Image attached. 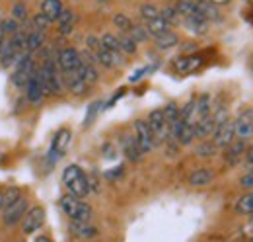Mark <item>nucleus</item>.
<instances>
[{
    "mask_svg": "<svg viewBox=\"0 0 253 242\" xmlns=\"http://www.w3.org/2000/svg\"><path fill=\"white\" fill-rule=\"evenodd\" d=\"M63 183L64 187L68 189V193H72L74 197L84 199L90 193V180H88V176L84 174V170L78 164H70V166L64 168Z\"/></svg>",
    "mask_w": 253,
    "mask_h": 242,
    "instance_id": "obj_1",
    "label": "nucleus"
},
{
    "mask_svg": "<svg viewBox=\"0 0 253 242\" xmlns=\"http://www.w3.org/2000/svg\"><path fill=\"white\" fill-rule=\"evenodd\" d=\"M61 209L70 221H90L92 219V207L72 193H66L61 197Z\"/></svg>",
    "mask_w": 253,
    "mask_h": 242,
    "instance_id": "obj_2",
    "label": "nucleus"
},
{
    "mask_svg": "<svg viewBox=\"0 0 253 242\" xmlns=\"http://www.w3.org/2000/svg\"><path fill=\"white\" fill-rule=\"evenodd\" d=\"M59 62L51 57H47L43 66L39 68V74H41V82H43V88L45 94H61L63 92V82H61V72H59Z\"/></svg>",
    "mask_w": 253,
    "mask_h": 242,
    "instance_id": "obj_3",
    "label": "nucleus"
},
{
    "mask_svg": "<svg viewBox=\"0 0 253 242\" xmlns=\"http://www.w3.org/2000/svg\"><path fill=\"white\" fill-rule=\"evenodd\" d=\"M146 123H148V127H150L152 135H154L156 145H160V143H168V141L171 139V137H169V125H168L166 116H164L162 110H152V112L148 114Z\"/></svg>",
    "mask_w": 253,
    "mask_h": 242,
    "instance_id": "obj_4",
    "label": "nucleus"
},
{
    "mask_svg": "<svg viewBox=\"0 0 253 242\" xmlns=\"http://www.w3.org/2000/svg\"><path fill=\"white\" fill-rule=\"evenodd\" d=\"M35 72V60H33L32 53H24L20 60H18V66H16V72L12 74V82L18 86V88H26L28 80L32 78V74Z\"/></svg>",
    "mask_w": 253,
    "mask_h": 242,
    "instance_id": "obj_5",
    "label": "nucleus"
},
{
    "mask_svg": "<svg viewBox=\"0 0 253 242\" xmlns=\"http://www.w3.org/2000/svg\"><path fill=\"white\" fill-rule=\"evenodd\" d=\"M26 211H28V199H26L24 195H20L16 201H12V203H8V205L4 207L2 223H4L6 227H16V225L24 219Z\"/></svg>",
    "mask_w": 253,
    "mask_h": 242,
    "instance_id": "obj_6",
    "label": "nucleus"
},
{
    "mask_svg": "<svg viewBox=\"0 0 253 242\" xmlns=\"http://www.w3.org/2000/svg\"><path fill=\"white\" fill-rule=\"evenodd\" d=\"M134 139H136V145L142 154H148V152L154 151L156 147V141H154V135L148 127V123L144 120H136L134 121Z\"/></svg>",
    "mask_w": 253,
    "mask_h": 242,
    "instance_id": "obj_7",
    "label": "nucleus"
},
{
    "mask_svg": "<svg viewBox=\"0 0 253 242\" xmlns=\"http://www.w3.org/2000/svg\"><path fill=\"white\" fill-rule=\"evenodd\" d=\"M68 143H70V131H68V129H61V131L55 135V139H53V143H51V149H49V154H47V160H49L51 166L57 164L64 156Z\"/></svg>",
    "mask_w": 253,
    "mask_h": 242,
    "instance_id": "obj_8",
    "label": "nucleus"
},
{
    "mask_svg": "<svg viewBox=\"0 0 253 242\" xmlns=\"http://www.w3.org/2000/svg\"><path fill=\"white\" fill-rule=\"evenodd\" d=\"M234 129L238 139H252L253 137V108H246L236 120H234Z\"/></svg>",
    "mask_w": 253,
    "mask_h": 242,
    "instance_id": "obj_9",
    "label": "nucleus"
},
{
    "mask_svg": "<svg viewBox=\"0 0 253 242\" xmlns=\"http://www.w3.org/2000/svg\"><path fill=\"white\" fill-rule=\"evenodd\" d=\"M43 225H45V209L37 205V207H32V209L26 211L22 231H24L26 235H33V233L39 231Z\"/></svg>",
    "mask_w": 253,
    "mask_h": 242,
    "instance_id": "obj_10",
    "label": "nucleus"
},
{
    "mask_svg": "<svg viewBox=\"0 0 253 242\" xmlns=\"http://www.w3.org/2000/svg\"><path fill=\"white\" fill-rule=\"evenodd\" d=\"M57 62H59V68L61 70H76L82 64L80 51L74 49V47H64V49L59 51V55H57Z\"/></svg>",
    "mask_w": 253,
    "mask_h": 242,
    "instance_id": "obj_11",
    "label": "nucleus"
},
{
    "mask_svg": "<svg viewBox=\"0 0 253 242\" xmlns=\"http://www.w3.org/2000/svg\"><path fill=\"white\" fill-rule=\"evenodd\" d=\"M234 139H236V129H234V121L232 120H226L224 123H220V125L214 129V133H212V141L216 143L218 149L228 147Z\"/></svg>",
    "mask_w": 253,
    "mask_h": 242,
    "instance_id": "obj_12",
    "label": "nucleus"
},
{
    "mask_svg": "<svg viewBox=\"0 0 253 242\" xmlns=\"http://www.w3.org/2000/svg\"><path fill=\"white\" fill-rule=\"evenodd\" d=\"M26 96H28V100L32 102L33 106H39L41 100H43V96H45V88H43V82H41L39 68H35L32 78H30L28 84H26Z\"/></svg>",
    "mask_w": 253,
    "mask_h": 242,
    "instance_id": "obj_13",
    "label": "nucleus"
},
{
    "mask_svg": "<svg viewBox=\"0 0 253 242\" xmlns=\"http://www.w3.org/2000/svg\"><path fill=\"white\" fill-rule=\"evenodd\" d=\"M63 76H64V82H66V88L72 92L74 96H84L90 84L76 72V70H63Z\"/></svg>",
    "mask_w": 253,
    "mask_h": 242,
    "instance_id": "obj_14",
    "label": "nucleus"
},
{
    "mask_svg": "<svg viewBox=\"0 0 253 242\" xmlns=\"http://www.w3.org/2000/svg\"><path fill=\"white\" fill-rule=\"evenodd\" d=\"M183 24H185V28H187L191 33L203 35V33L209 31V24H211V22H209L205 16H201L199 12H193L191 16H185V18H183Z\"/></svg>",
    "mask_w": 253,
    "mask_h": 242,
    "instance_id": "obj_15",
    "label": "nucleus"
},
{
    "mask_svg": "<svg viewBox=\"0 0 253 242\" xmlns=\"http://www.w3.org/2000/svg\"><path fill=\"white\" fill-rule=\"evenodd\" d=\"M226 152H224V158H226V162L228 164H236L238 162V158L240 156H244L246 154V149H248V143H246V139H234L228 147H224Z\"/></svg>",
    "mask_w": 253,
    "mask_h": 242,
    "instance_id": "obj_16",
    "label": "nucleus"
},
{
    "mask_svg": "<svg viewBox=\"0 0 253 242\" xmlns=\"http://www.w3.org/2000/svg\"><path fill=\"white\" fill-rule=\"evenodd\" d=\"M193 127H195V139H209V137H212V133H214V120H212V116L209 114V116H205V118H201V120H197L193 123Z\"/></svg>",
    "mask_w": 253,
    "mask_h": 242,
    "instance_id": "obj_17",
    "label": "nucleus"
},
{
    "mask_svg": "<svg viewBox=\"0 0 253 242\" xmlns=\"http://www.w3.org/2000/svg\"><path fill=\"white\" fill-rule=\"evenodd\" d=\"M189 185L193 187H203V185H209L211 182H214V172L209 170V168H199L195 172L189 174Z\"/></svg>",
    "mask_w": 253,
    "mask_h": 242,
    "instance_id": "obj_18",
    "label": "nucleus"
},
{
    "mask_svg": "<svg viewBox=\"0 0 253 242\" xmlns=\"http://www.w3.org/2000/svg\"><path fill=\"white\" fill-rule=\"evenodd\" d=\"M70 233L80 239H90L97 235V229L90 225V221H70Z\"/></svg>",
    "mask_w": 253,
    "mask_h": 242,
    "instance_id": "obj_19",
    "label": "nucleus"
},
{
    "mask_svg": "<svg viewBox=\"0 0 253 242\" xmlns=\"http://www.w3.org/2000/svg\"><path fill=\"white\" fill-rule=\"evenodd\" d=\"M197 12H199L201 16H205L209 22H216V20L222 18L218 6L212 4L211 0H199V2H197Z\"/></svg>",
    "mask_w": 253,
    "mask_h": 242,
    "instance_id": "obj_20",
    "label": "nucleus"
},
{
    "mask_svg": "<svg viewBox=\"0 0 253 242\" xmlns=\"http://www.w3.org/2000/svg\"><path fill=\"white\" fill-rule=\"evenodd\" d=\"M123 154L128 160H132V162H138L142 158V152H140L138 145H136L134 135H125L123 137Z\"/></svg>",
    "mask_w": 253,
    "mask_h": 242,
    "instance_id": "obj_21",
    "label": "nucleus"
},
{
    "mask_svg": "<svg viewBox=\"0 0 253 242\" xmlns=\"http://www.w3.org/2000/svg\"><path fill=\"white\" fill-rule=\"evenodd\" d=\"M63 2L61 0H43L41 2V10L39 12H43L51 22H57V18L61 16V12H63Z\"/></svg>",
    "mask_w": 253,
    "mask_h": 242,
    "instance_id": "obj_22",
    "label": "nucleus"
},
{
    "mask_svg": "<svg viewBox=\"0 0 253 242\" xmlns=\"http://www.w3.org/2000/svg\"><path fill=\"white\" fill-rule=\"evenodd\" d=\"M179 45V35L175 33V31L168 30L164 31L162 35L156 37V47L162 49V51H168V49H173V47H177Z\"/></svg>",
    "mask_w": 253,
    "mask_h": 242,
    "instance_id": "obj_23",
    "label": "nucleus"
},
{
    "mask_svg": "<svg viewBox=\"0 0 253 242\" xmlns=\"http://www.w3.org/2000/svg\"><path fill=\"white\" fill-rule=\"evenodd\" d=\"M95 57H97V62H99L101 66H107V68H113V66H117V64L123 62V55L111 53V51H107V49H103V47L95 53Z\"/></svg>",
    "mask_w": 253,
    "mask_h": 242,
    "instance_id": "obj_24",
    "label": "nucleus"
},
{
    "mask_svg": "<svg viewBox=\"0 0 253 242\" xmlns=\"http://www.w3.org/2000/svg\"><path fill=\"white\" fill-rule=\"evenodd\" d=\"M201 64H203V59L199 55H187V57H179V59L175 60V68L179 72H193Z\"/></svg>",
    "mask_w": 253,
    "mask_h": 242,
    "instance_id": "obj_25",
    "label": "nucleus"
},
{
    "mask_svg": "<svg viewBox=\"0 0 253 242\" xmlns=\"http://www.w3.org/2000/svg\"><path fill=\"white\" fill-rule=\"evenodd\" d=\"M43 43H45V31L32 30L26 35V51H28V53L39 51V49L43 47Z\"/></svg>",
    "mask_w": 253,
    "mask_h": 242,
    "instance_id": "obj_26",
    "label": "nucleus"
},
{
    "mask_svg": "<svg viewBox=\"0 0 253 242\" xmlns=\"http://www.w3.org/2000/svg\"><path fill=\"white\" fill-rule=\"evenodd\" d=\"M144 28H146V31H148V35H152V37H158V35H162L164 31L169 30V22H168V20H164L162 16H156V18L148 20Z\"/></svg>",
    "mask_w": 253,
    "mask_h": 242,
    "instance_id": "obj_27",
    "label": "nucleus"
},
{
    "mask_svg": "<svg viewBox=\"0 0 253 242\" xmlns=\"http://www.w3.org/2000/svg\"><path fill=\"white\" fill-rule=\"evenodd\" d=\"M76 72L88 82V84H94L99 80V72H97V68H95L94 62H86V60H82V64L76 68Z\"/></svg>",
    "mask_w": 253,
    "mask_h": 242,
    "instance_id": "obj_28",
    "label": "nucleus"
},
{
    "mask_svg": "<svg viewBox=\"0 0 253 242\" xmlns=\"http://www.w3.org/2000/svg\"><path fill=\"white\" fill-rule=\"evenodd\" d=\"M236 213L238 215H248V217L253 213V189H248V193H244L236 201Z\"/></svg>",
    "mask_w": 253,
    "mask_h": 242,
    "instance_id": "obj_29",
    "label": "nucleus"
},
{
    "mask_svg": "<svg viewBox=\"0 0 253 242\" xmlns=\"http://www.w3.org/2000/svg\"><path fill=\"white\" fill-rule=\"evenodd\" d=\"M57 22H59L61 33H70V31H72V26H74V12H72L70 8H63V12H61V16L57 18Z\"/></svg>",
    "mask_w": 253,
    "mask_h": 242,
    "instance_id": "obj_30",
    "label": "nucleus"
},
{
    "mask_svg": "<svg viewBox=\"0 0 253 242\" xmlns=\"http://www.w3.org/2000/svg\"><path fill=\"white\" fill-rule=\"evenodd\" d=\"M99 41H101V47H103V49H107V51H111V53H117V55H123L117 35H113V33H103V35L99 37Z\"/></svg>",
    "mask_w": 253,
    "mask_h": 242,
    "instance_id": "obj_31",
    "label": "nucleus"
},
{
    "mask_svg": "<svg viewBox=\"0 0 253 242\" xmlns=\"http://www.w3.org/2000/svg\"><path fill=\"white\" fill-rule=\"evenodd\" d=\"M216 152H218L216 143H214V141H207V139H203V143L195 149V154H197L199 158H212Z\"/></svg>",
    "mask_w": 253,
    "mask_h": 242,
    "instance_id": "obj_32",
    "label": "nucleus"
},
{
    "mask_svg": "<svg viewBox=\"0 0 253 242\" xmlns=\"http://www.w3.org/2000/svg\"><path fill=\"white\" fill-rule=\"evenodd\" d=\"M117 39H119V45H121V51H123V55H132L134 51H136V41L125 33V31H121V35H117Z\"/></svg>",
    "mask_w": 253,
    "mask_h": 242,
    "instance_id": "obj_33",
    "label": "nucleus"
},
{
    "mask_svg": "<svg viewBox=\"0 0 253 242\" xmlns=\"http://www.w3.org/2000/svg\"><path fill=\"white\" fill-rule=\"evenodd\" d=\"M49 26H51V20L43 14V12H37L35 16L32 18V28L37 31H47L49 30Z\"/></svg>",
    "mask_w": 253,
    "mask_h": 242,
    "instance_id": "obj_34",
    "label": "nucleus"
},
{
    "mask_svg": "<svg viewBox=\"0 0 253 242\" xmlns=\"http://www.w3.org/2000/svg\"><path fill=\"white\" fill-rule=\"evenodd\" d=\"M164 116H166V121H168V125H171L173 121L181 120V110L175 106V104H168L164 110Z\"/></svg>",
    "mask_w": 253,
    "mask_h": 242,
    "instance_id": "obj_35",
    "label": "nucleus"
},
{
    "mask_svg": "<svg viewBox=\"0 0 253 242\" xmlns=\"http://www.w3.org/2000/svg\"><path fill=\"white\" fill-rule=\"evenodd\" d=\"M12 18L18 20L20 24H24L28 20V6L24 2H16L14 4V10H12Z\"/></svg>",
    "mask_w": 253,
    "mask_h": 242,
    "instance_id": "obj_36",
    "label": "nucleus"
},
{
    "mask_svg": "<svg viewBox=\"0 0 253 242\" xmlns=\"http://www.w3.org/2000/svg\"><path fill=\"white\" fill-rule=\"evenodd\" d=\"M113 24H115L121 31H125V33H128L130 28H132V22H130V18H128L126 14H115Z\"/></svg>",
    "mask_w": 253,
    "mask_h": 242,
    "instance_id": "obj_37",
    "label": "nucleus"
},
{
    "mask_svg": "<svg viewBox=\"0 0 253 242\" xmlns=\"http://www.w3.org/2000/svg\"><path fill=\"white\" fill-rule=\"evenodd\" d=\"M160 16H162L164 20H168V22H169V26H171V24H175V22L181 18V16H179V12L175 10V6H166L164 10H160Z\"/></svg>",
    "mask_w": 253,
    "mask_h": 242,
    "instance_id": "obj_38",
    "label": "nucleus"
},
{
    "mask_svg": "<svg viewBox=\"0 0 253 242\" xmlns=\"http://www.w3.org/2000/svg\"><path fill=\"white\" fill-rule=\"evenodd\" d=\"M128 35H130L136 43H142V41L148 39V31H146L144 26H134V24H132V28H130V31H128Z\"/></svg>",
    "mask_w": 253,
    "mask_h": 242,
    "instance_id": "obj_39",
    "label": "nucleus"
},
{
    "mask_svg": "<svg viewBox=\"0 0 253 242\" xmlns=\"http://www.w3.org/2000/svg\"><path fill=\"white\" fill-rule=\"evenodd\" d=\"M140 16H142V20H152V18H156L160 16V10L154 6V4H142L140 6Z\"/></svg>",
    "mask_w": 253,
    "mask_h": 242,
    "instance_id": "obj_40",
    "label": "nucleus"
},
{
    "mask_svg": "<svg viewBox=\"0 0 253 242\" xmlns=\"http://www.w3.org/2000/svg\"><path fill=\"white\" fill-rule=\"evenodd\" d=\"M22 26H20V22L18 20H14V18H10V20H4L2 22V30H4V35H12V33H16V31L20 30Z\"/></svg>",
    "mask_w": 253,
    "mask_h": 242,
    "instance_id": "obj_41",
    "label": "nucleus"
},
{
    "mask_svg": "<svg viewBox=\"0 0 253 242\" xmlns=\"http://www.w3.org/2000/svg\"><path fill=\"white\" fill-rule=\"evenodd\" d=\"M2 195H4V207H6L8 203L16 201V199H18V197H20L22 193H20V189H18V187H8V189H6V191H4Z\"/></svg>",
    "mask_w": 253,
    "mask_h": 242,
    "instance_id": "obj_42",
    "label": "nucleus"
},
{
    "mask_svg": "<svg viewBox=\"0 0 253 242\" xmlns=\"http://www.w3.org/2000/svg\"><path fill=\"white\" fill-rule=\"evenodd\" d=\"M99 108H101V102H94V104L90 106V110H88V114H86V120H84V127H88V125L94 121L95 114L99 112Z\"/></svg>",
    "mask_w": 253,
    "mask_h": 242,
    "instance_id": "obj_43",
    "label": "nucleus"
},
{
    "mask_svg": "<svg viewBox=\"0 0 253 242\" xmlns=\"http://www.w3.org/2000/svg\"><path fill=\"white\" fill-rule=\"evenodd\" d=\"M240 185H242L244 189H253V166L240 178Z\"/></svg>",
    "mask_w": 253,
    "mask_h": 242,
    "instance_id": "obj_44",
    "label": "nucleus"
},
{
    "mask_svg": "<svg viewBox=\"0 0 253 242\" xmlns=\"http://www.w3.org/2000/svg\"><path fill=\"white\" fill-rule=\"evenodd\" d=\"M86 45H88V49L94 51V53H97V51L101 49V41H99L97 37H94V35H90V37L86 39Z\"/></svg>",
    "mask_w": 253,
    "mask_h": 242,
    "instance_id": "obj_45",
    "label": "nucleus"
},
{
    "mask_svg": "<svg viewBox=\"0 0 253 242\" xmlns=\"http://www.w3.org/2000/svg\"><path fill=\"white\" fill-rule=\"evenodd\" d=\"M244 158H246V166H250V168H252V166H253V145L246 149V154H244Z\"/></svg>",
    "mask_w": 253,
    "mask_h": 242,
    "instance_id": "obj_46",
    "label": "nucleus"
},
{
    "mask_svg": "<svg viewBox=\"0 0 253 242\" xmlns=\"http://www.w3.org/2000/svg\"><path fill=\"white\" fill-rule=\"evenodd\" d=\"M148 70H150V66H144V68L136 70V74H132V76H130V82H136V80H138V78H142V76H144Z\"/></svg>",
    "mask_w": 253,
    "mask_h": 242,
    "instance_id": "obj_47",
    "label": "nucleus"
},
{
    "mask_svg": "<svg viewBox=\"0 0 253 242\" xmlns=\"http://www.w3.org/2000/svg\"><path fill=\"white\" fill-rule=\"evenodd\" d=\"M212 4H216V6H222V4H228V2H232V0H211Z\"/></svg>",
    "mask_w": 253,
    "mask_h": 242,
    "instance_id": "obj_48",
    "label": "nucleus"
},
{
    "mask_svg": "<svg viewBox=\"0 0 253 242\" xmlns=\"http://www.w3.org/2000/svg\"><path fill=\"white\" fill-rule=\"evenodd\" d=\"M37 242H49V237H35Z\"/></svg>",
    "mask_w": 253,
    "mask_h": 242,
    "instance_id": "obj_49",
    "label": "nucleus"
},
{
    "mask_svg": "<svg viewBox=\"0 0 253 242\" xmlns=\"http://www.w3.org/2000/svg\"><path fill=\"white\" fill-rule=\"evenodd\" d=\"M4 37H6V35H4V30H2V22H0V45H2V41H4Z\"/></svg>",
    "mask_w": 253,
    "mask_h": 242,
    "instance_id": "obj_50",
    "label": "nucleus"
},
{
    "mask_svg": "<svg viewBox=\"0 0 253 242\" xmlns=\"http://www.w3.org/2000/svg\"><path fill=\"white\" fill-rule=\"evenodd\" d=\"M2 209H4V195L0 193V211H2Z\"/></svg>",
    "mask_w": 253,
    "mask_h": 242,
    "instance_id": "obj_51",
    "label": "nucleus"
},
{
    "mask_svg": "<svg viewBox=\"0 0 253 242\" xmlns=\"http://www.w3.org/2000/svg\"><path fill=\"white\" fill-rule=\"evenodd\" d=\"M250 70H252V74H253V57L250 59Z\"/></svg>",
    "mask_w": 253,
    "mask_h": 242,
    "instance_id": "obj_52",
    "label": "nucleus"
},
{
    "mask_svg": "<svg viewBox=\"0 0 253 242\" xmlns=\"http://www.w3.org/2000/svg\"><path fill=\"white\" fill-rule=\"evenodd\" d=\"M97 2H99V4H105V2H109V0H97Z\"/></svg>",
    "mask_w": 253,
    "mask_h": 242,
    "instance_id": "obj_53",
    "label": "nucleus"
},
{
    "mask_svg": "<svg viewBox=\"0 0 253 242\" xmlns=\"http://www.w3.org/2000/svg\"><path fill=\"white\" fill-rule=\"evenodd\" d=\"M252 241H253V237H252Z\"/></svg>",
    "mask_w": 253,
    "mask_h": 242,
    "instance_id": "obj_54",
    "label": "nucleus"
}]
</instances>
